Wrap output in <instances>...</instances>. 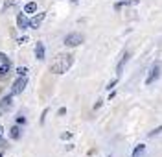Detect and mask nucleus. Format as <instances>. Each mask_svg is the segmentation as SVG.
Returning <instances> with one entry per match:
<instances>
[{
    "label": "nucleus",
    "instance_id": "nucleus-14",
    "mask_svg": "<svg viewBox=\"0 0 162 157\" xmlns=\"http://www.w3.org/2000/svg\"><path fill=\"white\" fill-rule=\"evenodd\" d=\"M129 61V54H124V57H122V61H120V65H118V72H122L124 70V65Z\"/></svg>",
    "mask_w": 162,
    "mask_h": 157
},
{
    "label": "nucleus",
    "instance_id": "nucleus-15",
    "mask_svg": "<svg viewBox=\"0 0 162 157\" xmlns=\"http://www.w3.org/2000/svg\"><path fill=\"white\" fill-rule=\"evenodd\" d=\"M17 74H18V76H26V74H28V69H26V67H18V69H17Z\"/></svg>",
    "mask_w": 162,
    "mask_h": 157
},
{
    "label": "nucleus",
    "instance_id": "nucleus-18",
    "mask_svg": "<svg viewBox=\"0 0 162 157\" xmlns=\"http://www.w3.org/2000/svg\"><path fill=\"white\" fill-rule=\"evenodd\" d=\"M0 61H2V63H9V61H8V56H6V54H0Z\"/></svg>",
    "mask_w": 162,
    "mask_h": 157
},
{
    "label": "nucleus",
    "instance_id": "nucleus-10",
    "mask_svg": "<svg viewBox=\"0 0 162 157\" xmlns=\"http://www.w3.org/2000/svg\"><path fill=\"white\" fill-rule=\"evenodd\" d=\"M144 152H146V144H138V146L133 150V157H140Z\"/></svg>",
    "mask_w": 162,
    "mask_h": 157
},
{
    "label": "nucleus",
    "instance_id": "nucleus-16",
    "mask_svg": "<svg viewBox=\"0 0 162 157\" xmlns=\"http://www.w3.org/2000/svg\"><path fill=\"white\" fill-rule=\"evenodd\" d=\"M116 83H118V80H112V81L107 85V89H109V91H112V89H114V85H116Z\"/></svg>",
    "mask_w": 162,
    "mask_h": 157
},
{
    "label": "nucleus",
    "instance_id": "nucleus-6",
    "mask_svg": "<svg viewBox=\"0 0 162 157\" xmlns=\"http://www.w3.org/2000/svg\"><path fill=\"white\" fill-rule=\"evenodd\" d=\"M44 17H46V13H37L31 20H30V28H33V30H37L41 24H42V20H44Z\"/></svg>",
    "mask_w": 162,
    "mask_h": 157
},
{
    "label": "nucleus",
    "instance_id": "nucleus-19",
    "mask_svg": "<svg viewBox=\"0 0 162 157\" xmlns=\"http://www.w3.org/2000/svg\"><path fill=\"white\" fill-rule=\"evenodd\" d=\"M162 131V128H157L155 131H149V137H153V135H157V133H160Z\"/></svg>",
    "mask_w": 162,
    "mask_h": 157
},
{
    "label": "nucleus",
    "instance_id": "nucleus-22",
    "mask_svg": "<svg viewBox=\"0 0 162 157\" xmlns=\"http://www.w3.org/2000/svg\"><path fill=\"white\" fill-rule=\"evenodd\" d=\"M72 2H78V0H72Z\"/></svg>",
    "mask_w": 162,
    "mask_h": 157
},
{
    "label": "nucleus",
    "instance_id": "nucleus-8",
    "mask_svg": "<svg viewBox=\"0 0 162 157\" xmlns=\"http://www.w3.org/2000/svg\"><path fill=\"white\" fill-rule=\"evenodd\" d=\"M9 70H11V63H4L2 67H0V78H8V74H9Z\"/></svg>",
    "mask_w": 162,
    "mask_h": 157
},
{
    "label": "nucleus",
    "instance_id": "nucleus-11",
    "mask_svg": "<svg viewBox=\"0 0 162 157\" xmlns=\"http://www.w3.org/2000/svg\"><path fill=\"white\" fill-rule=\"evenodd\" d=\"M35 11H37V4L35 2H28L24 6V13H35Z\"/></svg>",
    "mask_w": 162,
    "mask_h": 157
},
{
    "label": "nucleus",
    "instance_id": "nucleus-21",
    "mask_svg": "<svg viewBox=\"0 0 162 157\" xmlns=\"http://www.w3.org/2000/svg\"><path fill=\"white\" fill-rule=\"evenodd\" d=\"M2 133H4V128L0 126V141H2Z\"/></svg>",
    "mask_w": 162,
    "mask_h": 157
},
{
    "label": "nucleus",
    "instance_id": "nucleus-7",
    "mask_svg": "<svg viewBox=\"0 0 162 157\" xmlns=\"http://www.w3.org/2000/svg\"><path fill=\"white\" fill-rule=\"evenodd\" d=\"M35 57H37L39 61H42V59H44V44H42L41 41L35 44Z\"/></svg>",
    "mask_w": 162,
    "mask_h": 157
},
{
    "label": "nucleus",
    "instance_id": "nucleus-1",
    "mask_svg": "<svg viewBox=\"0 0 162 157\" xmlns=\"http://www.w3.org/2000/svg\"><path fill=\"white\" fill-rule=\"evenodd\" d=\"M72 63H74V57H72L70 54H61V56H57V57L52 61L50 72H52V74H64V72L72 67Z\"/></svg>",
    "mask_w": 162,
    "mask_h": 157
},
{
    "label": "nucleus",
    "instance_id": "nucleus-20",
    "mask_svg": "<svg viewBox=\"0 0 162 157\" xmlns=\"http://www.w3.org/2000/svg\"><path fill=\"white\" fill-rule=\"evenodd\" d=\"M17 122H18V124H24L26 118H24V117H17Z\"/></svg>",
    "mask_w": 162,
    "mask_h": 157
},
{
    "label": "nucleus",
    "instance_id": "nucleus-9",
    "mask_svg": "<svg viewBox=\"0 0 162 157\" xmlns=\"http://www.w3.org/2000/svg\"><path fill=\"white\" fill-rule=\"evenodd\" d=\"M9 137H11L13 141L20 139V128H18V126H11V129H9Z\"/></svg>",
    "mask_w": 162,
    "mask_h": 157
},
{
    "label": "nucleus",
    "instance_id": "nucleus-17",
    "mask_svg": "<svg viewBox=\"0 0 162 157\" xmlns=\"http://www.w3.org/2000/svg\"><path fill=\"white\" fill-rule=\"evenodd\" d=\"M17 43H18V44H26V43H28V37H18Z\"/></svg>",
    "mask_w": 162,
    "mask_h": 157
},
{
    "label": "nucleus",
    "instance_id": "nucleus-2",
    "mask_svg": "<svg viewBox=\"0 0 162 157\" xmlns=\"http://www.w3.org/2000/svg\"><path fill=\"white\" fill-rule=\"evenodd\" d=\"M85 41V37H83V33H78V32H74V33H68L66 37H64V44L66 46H79V44Z\"/></svg>",
    "mask_w": 162,
    "mask_h": 157
},
{
    "label": "nucleus",
    "instance_id": "nucleus-3",
    "mask_svg": "<svg viewBox=\"0 0 162 157\" xmlns=\"http://www.w3.org/2000/svg\"><path fill=\"white\" fill-rule=\"evenodd\" d=\"M26 85H28V78L26 76H20L18 80H15V83L11 87V94H20L26 89Z\"/></svg>",
    "mask_w": 162,
    "mask_h": 157
},
{
    "label": "nucleus",
    "instance_id": "nucleus-13",
    "mask_svg": "<svg viewBox=\"0 0 162 157\" xmlns=\"http://www.w3.org/2000/svg\"><path fill=\"white\" fill-rule=\"evenodd\" d=\"M17 4H18V0H6L4 6H2V11H6L8 8H13V6H17Z\"/></svg>",
    "mask_w": 162,
    "mask_h": 157
},
{
    "label": "nucleus",
    "instance_id": "nucleus-4",
    "mask_svg": "<svg viewBox=\"0 0 162 157\" xmlns=\"http://www.w3.org/2000/svg\"><path fill=\"white\" fill-rule=\"evenodd\" d=\"M17 26H18L20 30H26V28H30V19L26 17V13H24V11L17 15Z\"/></svg>",
    "mask_w": 162,
    "mask_h": 157
},
{
    "label": "nucleus",
    "instance_id": "nucleus-23",
    "mask_svg": "<svg viewBox=\"0 0 162 157\" xmlns=\"http://www.w3.org/2000/svg\"><path fill=\"white\" fill-rule=\"evenodd\" d=\"M0 157H2V153H0Z\"/></svg>",
    "mask_w": 162,
    "mask_h": 157
},
{
    "label": "nucleus",
    "instance_id": "nucleus-5",
    "mask_svg": "<svg viewBox=\"0 0 162 157\" xmlns=\"http://www.w3.org/2000/svg\"><path fill=\"white\" fill-rule=\"evenodd\" d=\"M160 78V65H155L153 69H151V72H149V76L146 78V83L149 85V83H153V81H157Z\"/></svg>",
    "mask_w": 162,
    "mask_h": 157
},
{
    "label": "nucleus",
    "instance_id": "nucleus-12",
    "mask_svg": "<svg viewBox=\"0 0 162 157\" xmlns=\"http://www.w3.org/2000/svg\"><path fill=\"white\" fill-rule=\"evenodd\" d=\"M11 102H13V98H11V94H8L2 102H0V107H2V109H6V107H9L11 105Z\"/></svg>",
    "mask_w": 162,
    "mask_h": 157
}]
</instances>
